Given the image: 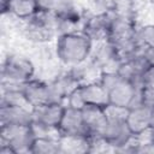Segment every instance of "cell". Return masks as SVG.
<instances>
[{"label": "cell", "mask_w": 154, "mask_h": 154, "mask_svg": "<svg viewBox=\"0 0 154 154\" xmlns=\"http://www.w3.org/2000/svg\"><path fill=\"white\" fill-rule=\"evenodd\" d=\"M93 45V41L82 30L60 34L55 41V54L64 65L76 67L90 58Z\"/></svg>", "instance_id": "6da1fadb"}, {"label": "cell", "mask_w": 154, "mask_h": 154, "mask_svg": "<svg viewBox=\"0 0 154 154\" xmlns=\"http://www.w3.org/2000/svg\"><path fill=\"white\" fill-rule=\"evenodd\" d=\"M108 91V105L128 109L140 102V87L122 78L117 71L101 72L99 79Z\"/></svg>", "instance_id": "7a4b0ae2"}, {"label": "cell", "mask_w": 154, "mask_h": 154, "mask_svg": "<svg viewBox=\"0 0 154 154\" xmlns=\"http://www.w3.org/2000/svg\"><path fill=\"white\" fill-rule=\"evenodd\" d=\"M34 138L32 124H1L0 154L30 153Z\"/></svg>", "instance_id": "3957f363"}, {"label": "cell", "mask_w": 154, "mask_h": 154, "mask_svg": "<svg viewBox=\"0 0 154 154\" xmlns=\"http://www.w3.org/2000/svg\"><path fill=\"white\" fill-rule=\"evenodd\" d=\"M34 75L35 66L32 61L22 54H11L2 63V85L20 87L25 82L32 79Z\"/></svg>", "instance_id": "277c9868"}, {"label": "cell", "mask_w": 154, "mask_h": 154, "mask_svg": "<svg viewBox=\"0 0 154 154\" xmlns=\"http://www.w3.org/2000/svg\"><path fill=\"white\" fill-rule=\"evenodd\" d=\"M24 32L26 37L37 43L51 41V38L58 34L55 26V17L51 13L38 11L34 17L25 20Z\"/></svg>", "instance_id": "5b68a950"}, {"label": "cell", "mask_w": 154, "mask_h": 154, "mask_svg": "<svg viewBox=\"0 0 154 154\" xmlns=\"http://www.w3.org/2000/svg\"><path fill=\"white\" fill-rule=\"evenodd\" d=\"M20 90L31 108H36L52 101H57L52 84L37 78H32L22 84Z\"/></svg>", "instance_id": "8992f818"}, {"label": "cell", "mask_w": 154, "mask_h": 154, "mask_svg": "<svg viewBox=\"0 0 154 154\" xmlns=\"http://www.w3.org/2000/svg\"><path fill=\"white\" fill-rule=\"evenodd\" d=\"M112 16L113 13L111 11H102L87 17L83 19L82 31L93 41V43L107 41Z\"/></svg>", "instance_id": "52a82bcc"}, {"label": "cell", "mask_w": 154, "mask_h": 154, "mask_svg": "<svg viewBox=\"0 0 154 154\" xmlns=\"http://www.w3.org/2000/svg\"><path fill=\"white\" fill-rule=\"evenodd\" d=\"M150 105L137 102L126 109L125 122L134 137L142 136L150 130Z\"/></svg>", "instance_id": "ba28073f"}, {"label": "cell", "mask_w": 154, "mask_h": 154, "mask_svg": "<svg viewBox=\"0 0 154 154\" xmlns=\"http://www.w3.org/2000/svg\"><path fill=\"white\" fill-rule=\"evenodd\" d=\"M82 114L87 132L91 138H102L108 124V114L106 107L87 105L82 108Z\"/></svg>", "instance_id": "9c48e42d"}, {"label": "cell", "mask_w": 154, "mask_h": 154, "mask_svg": "<svg viewBox=\"0 0 154 154\" xmlns=\"http://www.w3.org/2000/svg\"><path fill=\"white\" fill-rule=\"evenodd\" d=\"M65 106L66 105H64L63 102L52 101L32 108V123L51 129H58L65 111Z\"/></svg>", "instance_id": "30bf717a"}, {"label": "cell", "mask_w": 154, "mask_h": 154, "mask_svg": "<svg viewBox=\"0 0 154 154\" xmlns=\"http://www.w3.org/2000/svg\"><path fill=\"white\" fill-rule=\"evenodd\" d=\"M0 11L25 22L40 11V6L38 0H0Z\"/></svg>", "instance_id": "8fae6325"}, {"label": "cell", "mask_w": 154, "mask_h": 154, "mask_svg": "<svg viewBox=\"0 0 154 154\" xmlns=\"http://www.w3.org/2000/svg\"><path fill=\"white\" fill-rule=\"evenodd\" d=\"M32 108L23 105L1 103L0 105V125L1 124H32Z\"/></svg>", "instance_id": "7c38bea8"}, {"label": "cell", "mask_w": 154, "mask_h": 154, "mask_svg": "<svg viewBox=\"0 0 154 154\" xmlns=\"http://www.w3.org/2000/svg\"><path fill=\"white\" fill-rule=\"evenodd\" d=\"M59 153L84 154L93 152V138L88 135H64L60 134Z\"/></svg>", "instance_id": "4fadbf2b"}, {"label": "cell", "mask_w": 154, "mask_h": 154, "mask_svg": "<svg viewBox=\"0 0 154 154\" xmlns=\"http://www.w3.org/2000/svg\"><path fill=\"white\" fill-rule=\"evenodd\" d=\"M58 130L64 135H88L82 109L65 106V111Z\"/></svg>", "instance_id": "5bb4252c"}, {"label": "cell", "mask_w": 154, "mask_h": 154, "mask_svg": "<svg viewBox=\"0 0 154 154\" xmlns=\"http://www.w3.org/2000/svg\"><path fill=\"white\" fill-rule=\"evenodd\" d=\"M81 95L84 102V106L87 105H94V106H101L107 107L108 106V91L106 87L100 81H90L84 82L79 85Z\"/></svg>", "instance_id": "9a60e30c"}, {"label": "cell", "mask_w": 154, "mask_h": 154, "mask_svg": "<svg viewBox=\"0 0 154 154\" xmlns=\"http://www.w3.org/2000/svg\"><path fill=\"white\" fill-rule=\"evenodd\" d=\"M59 137L35 136L30 153L31 154H55L59 153Z\"/></svg>", "instance_id": "2e32d148"}, {"label": "cell", "mask_w": 154, "mask_h": 154, "mask_svg": "<svg viewBox=\"0 0 154 154\" xmlns=\"http://www.w3.org/2000/svg\"><path fill=\"white\" fill-rule=\"evenodd\" d=\"M38 6L40 11L51 13L55 17L75 8L70 0H38Z\"/></svg>", "instance_id": "e0dca14e"}, {"label": "cell", "mask_w": 154, "mask_h": 154, "mask_svg": "<svg viewBox=\"0 0 154 154\" xmlns=\"http://www.w3.org/2000/svg\"><path fill=\"white\" fill-rule=\"evenodd\" d=\"M137 40L141 47H154V25L148 24L137 29Z\"/></svg>", "instance_id": "ac0fdd59"}, {"label": "cell", "mask_w": 154, "mask_h": 154, "mask_svg": "<svg viewBox=\"0 0 154 154\" xmlns=\"http://www.w3.org/2000/svg\"><path fill=\"white\" fill-rule=\"evenodd\" d=\"M141 88L154 91V66H147L141 76Z\"/></svg>", "instance_id": "d6986e66"}, {"label": "cell", "mask_w": 154, "mask_h": 154, "mask_svg": "<svg viewBox=\"0 0 154 154\" xmlns=\"http://www.w3.org/2000/svg\"><path fill=\"white\" fill-rule=\"evenodd\" d=\"M140 53L148 66H154V47H141Z\"/></svg>", "instance_id": "ffe728a7"}, {"label": "cell", "mask_w": 154, "mask_h": 154, "mask_svg": "<svg viewBox=\"0 0 154 154\" xmlns=\"http://www.w3.org/2000/svg\"><path fill=\"white\" fill-rule=\"evenodd\" d=\"M154 128V103L150 107V129Z\"/></svg>", "instance_id": "44dd1931"}]
</instances>
